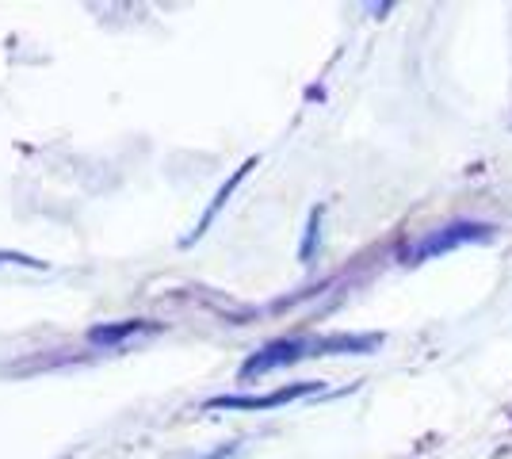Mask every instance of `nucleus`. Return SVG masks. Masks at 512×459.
Masks as SVG:
<instances>
[{
	"label": "nucleus",
	"instance_id": "nucleus-1",
	"mask_svg": "<svg viewBox=\"0 0 512 459\" xmlns=\"http://www.w3.org/2000/svg\"><path fill=\"white\" fill-rule=\"evenodd\" d=\"M478 238H486V226H474V222H455V226H444V230L428 234L425 241L409 245V249H406V261L417 264V261H425V257L448 253V249H459V245H467V241H478Z\"/></svg>",
	"mask_w": 512,
	"mask_h": 459
},
{
	"label": "nucleus",
	"instance_id": "nucleus-2",
	"mask_svg": "<svg viewBox=\"0 0 512 459\" xmlns=\"http://www.w3.org/2000/svg\"><path fill=\"white\" fill-rule=\"evenodd\" d=\"M306 349H318V341H302V337H291V341H272L268 349H260L253 360H245V368L241 375L245 379H253V375H264V372H276L283 364H295L302 356H310Z\"/></svg>",
	"mask_w": 512,
	"mask_h": 459
},
{
	"label": "nucleus",
	"instance_id": "nucleus-3",
	"mask_svg": "<svg viewBox=\"0 0 512 459\" xmlns=\"http://www.w3.org/2000/svg\"><path fill=\"white\" fill-rule=\"evenodd\" d=\"M318 391V383H299V387H283L276 394H260V398H245V394H230V398H211L207 410H272V406H283L291 398H302V394Z\"/></svg>",
	"mask_w": 512,
	"mask_h": 459
},
{
	"label": "nucleus",
	"instance_id": "nucleus-4",
	"mask_svg": "<svg viewBox=\"0 0 512 459\" xmlns=\"http://www.w3.org/2000/svg\"><path fill=\"white\" fill-rule=\"evenodd\" d=\"M138 329H142V322H123V326H96L92 333H88V341H92V345H119L123 337L138 333Z\"/></svg>",
	"mask_w": 512,
	"mask_h": 459
},
{
	"label": "nucleus",
	"instance_id": "nucleus-5",
	"mask_svg": "<svg viewBox=\"0 0 512 459\" xmlns=\"http://www.w3.org/2000/svg\"><path fill=\"white\" fill-rule=\"evenodd\" d=\"M0 261H4V264H27V268H46L43 261H35V257H23V253H0Z\"/></svg>",
	"mask_w": 512,
	"mask_h": 459
}]
</instances>
